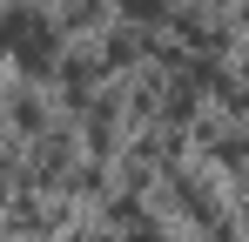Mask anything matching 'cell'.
Wrapping results in <instances>:
<instances>
[{
    "label": "cell",
    "instance_id": "cell-1",
    "mask_svg": "<svg viewBox=\"0 0 249 242\" xmlns=\"http://www.w3.org/2000/svg\"><path fill=\"white\" fill-rule=\"evenodd\" d=\"M128 14L135 20H162V0H128Z\"/></svg>",
    "mask_w": 249,
    "mask_h": 242
}]
</instances>
